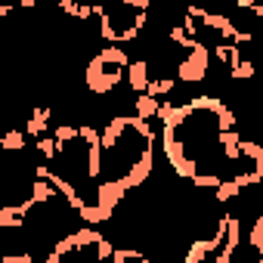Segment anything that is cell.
<instances>
[{
	"label": "cell",
	"mask_w": 263,
	"mask_h": 263,
	"mask_svg": "<svg viewBox=\"0 0 263 263\" xmlns=\"http://www.w3.org/2000/svg\"><path fill=\"white\" fill-rule=\"evenodd\" d=\"M177 90V78H152V84H149V96H155V99H164V96H171Z\"/></svg>",
	"instance_id": "30bf717a"
},
{
	"label": "cell",
	"mask_w": 263,
	"mask_h": 263,
	"mask_svg": "<svg viewBox=\"0 0 263 263\" xmlns=\"http://www.w3.org/2000/svg\"><path fill=\"white\" fill-rule=\"evenodd\" d=\"M152 84V65L149 59H137V62H130L127 68V87L134 90V96H143Z\"/></svg>",
	"instance_id": "277c9868"
},
{
	"label": "cell",
	"mask_w": 263,
	"mask_h": 263,
	"mask_svg": "<svg viewBox=\"0 0 263 263\" xmlns=\"http://www.w3.org/2000/svg\"><path fill=\"white\" fill-rule=\"evenodd\" d=\"M208 74H211V50L204 47V41H198L177 62V78L183 84H198V81H208Z\"/></svg>",
	"instance_id": "3957f363"
},
{
	"label": "cell",
	"mask_w": 263,
	"mask_h": 263,
	"mask_svg": "<svg viewBox=\"0 0 263 263\" xmlns=\"http://www.w3.org/2000/svg\"><path fill=\"white\" fill-rule=\"evenodd\" d=\"M223 180H226V177H220V174H198V177L192 180V186H195V189H211V192H217Z\"/></svg>",
	"instance_id": "7c38bea8"
},
{
	"label": "cell",
	"mask_w": 263,
	"mask_h": 263,
	"mask_svg": "<svg viewBox=\"0 0 263 263\" xmlns=\"http://www.w3.org/2000/svg\"><path fill=\"white\" fill-rule=\"evenodd\" d=\"M149 22V0H124V4H105L99 16V37L105 47L134 44Z\"/></svg>",
	"instance_id": "6da1fadb"
},
{
	"label": "cell",
	"mask_w": 263,
	"mask_h": 263,
	"mask_svg": "<svg viewBox=\"0 0 263 263\" xmlns=\"http://www.w3.org/2000/svg\"><path fill=\"white\" fill-rule=\"evenodd\" d=\"M0 263H34V257L25 251V254H4V260Z\"/></svg>",
	"instance_id": "4fadbf2b"
},
{
	"label": "cell",
	"mask_w": 263,
	"mask_h": 263,
	"mask_svg": "<svg viewBox=\"0 0 263 263\" xmlns=\"http://www.w3.org/2000/svg\"><path fill=\"white\" fill-rule=\"evenodd\" d=\"M111 263H155V260H149L140 248H115Z\"/></svg>",
	"instance_id": "9c48e42d"
},
{
	"label": "cell",
	"mask_w": 263,
	"mask_h": 263,
	"mask_svg": "<svg viewBox=\"0 0 263 263\" xmlns=\"http://www.w3.org/2000/svg\"><path fill=\"white\" fill-rule=\"evenodd\" d=\"M241 198V186L232 180V177H226L223 183H220V189L214 192V201L217 204H232V201H238Z\"/></svg>",
	"instance_id": "ba28073f"
},
{
	"label": "cell",
	"mask_w": 263,
	"mask_h": 263,
	"mask_svg": "<svg viewBox=\"0 0 263 263\" xmlns=\"http://www.w3.org/2000/svg\"><path fill=\"white\" fill-rule=\"evenodd\" d=\"M260 192H263V186H260Z\"/></svg>",
	"instance_id": "5bb4252c"
},
{
	"label": "cell",
	"mask_w": 263,
	"mask_h": 263,
	"mask_svg": "<svg viewBox=\"0 0 263 263\" xmlns=\"http://www.w3.org/2000/svg\"><path fill=\"white\" fill-rule=\"evenodd\" d=\"M254 71H257V62L248 56L245 47H238V56H235V62H232V68H229V78H232V81H251Z\"/></svg>",
	"instance_id": "8992f818"
},
{
	"label": "cell",
	"mask_w": 263,
	"mask_h": 263,
	"mask_svg": "<svg viewBox=\"0 0 263 263\" xmlns=\"http://www.w3.org/2000/svg\"><path fill=\"white\" fill-rule=\"evenodd\" d=\"M161 99H155V96H149V93H143V96H134V115L137 118H143V121H155V118H161Z\"/></svg>",
	"instance_id": "5b68a950"
},
{
	"label": "cell",
	"mask_w": 263,
	"mask_h": 263,
	"mask_svg": "<svg viewBox=\"0 0 263 263\" xmlns=\"http://www.w3.org/2000/svg\"><path fill=\"white\" fill-rule=\"evenodd\" d=\"M50 118H53V111L44 105V108H34V115H31V121L25 124V134L31 137V140H41V137H47V130H50Z\"/></svg>",
	"instance_id": "52a82bcc"
},
{
	"label": "cell",
	"mask_w": 263,
	"mask_h": 263,
	"mask_svg": "<svg viewBox=\"0 0 263 263\" xmlns=\"http://www.w3.org/2000/svg\"><path fill=\"white\" fill-rule=\"evenodd\" d=\"M127 68H130L127 50H121V47H102V50L90 59V65H87V71H84V87H87V93H93V96H111V93L121 87Z\"/></svg>",
	"instance_id": "7a4b0ae2"
},
{
	"label": "cell",
	"mask_w": 263,
	"mask_h": 263,
	"mask_svg": "<svg viewBox=\"0 0 263 263\" xmlns=\"http://www.w3.org/2000/svg\"><path fill=\"white\" fill-rule=\"evenodd\" d=\"M25 130H10V134L4 137V143H0V149H7V152H19V149H25Z\"/></svg>",
	"instance_id": "8fae6325"
}]
</instances>
